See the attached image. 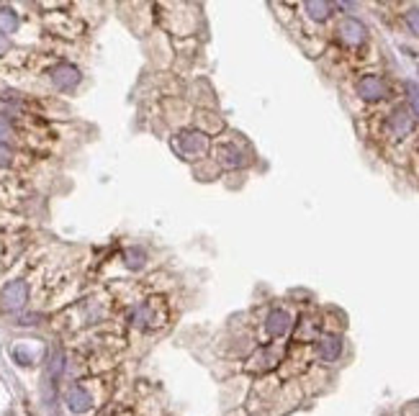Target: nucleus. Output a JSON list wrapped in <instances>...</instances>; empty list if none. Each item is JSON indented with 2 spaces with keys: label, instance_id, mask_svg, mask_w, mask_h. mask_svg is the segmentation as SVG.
I'll list each match as a JSON object with an SVG mask.
<instances>
[{
  "label": "nucleus",
  "instance_id": "1",
  "mask_svg": "<svg viewBox=\"0 0 419 416\" xmlns=\"http://www.w3.org/2000/svg\"><path fill=\"white\" fill-rule=\"evenodd\" d=\"M386 126L393 139H404V136L412 134L414 126H417V116L409 111V106H399V108H393V113H388Z\"/></svg>",
  "mask_w": 419,
  "mask_h": 416
},
{
  "label": "nucleus",
  "instance_id": "2",
  "mask_svg": "<svg viewBox=\"0 0 419 416\" xmlns=\"http://www.w3.org/2000/svg\"><path fill=\"white\" fill-rule=\"evenodd\" d=\"M358 96L368 103L383 101L388 96V85L380 75H365L358 80Z\"/></svg>",
  "mask_w": 419,
  "mask_h": 416
},
{
  "label": "nucleus",
  "instance_id": "3",
  "mask_svg": "<svg viewBox=\"0 0 419 416\" xmlns=\"http://www.w3.org/2000/svg\"><path fill=\"white\" fill-rule=\"evenodd\" d=\"M26 298H29V290H26V283L24 280L8 283L6 288H3V293H0L3 308H8V311H19V308L26 303Z\"/></svg>",
  "mask_w": 419,
  "mask_h": 416
},
{
  "label": "nucleus",
  "instance_id": "4",
  "mask_svg": "<svg viewBox=\"0 0 419 416\" xmlns=\"http://www.w3.org/2000/svg\"><path fill=\"white\" fill-rule=\"evenodd\" d=\"M340 39L348 46H360L368 39V29L363 26V21L358 19H345L340 24Z\"/></svg>",
  "mask_w": 419,
  "mask_h": 416
},
{
  "label": "nucleus",
  "instance_id": "5",
  "mask_svg": "<svg viewBox=\"0 0 419 416\" xmlns=\"http://www.w3.org/2000/svg\"><path fill=\"white\" fill-rule=\"evenodd\" d=\"M65 404L72 414H88V411L93 409V398L83 385H72V388H67V393H65Z\"/></svg>",
  "mask_w": 419,
  "mask_h": 416
},
{
  "label": "nucleus",
  "instance_id": "6",
  "mask_svg": "<svg viewBox=\"0 0 419 416\" xmlns=\"http://www.w3.org/2000/svg\"><path fill=\"white\" fill-rule=\"evenodd\" d=\"M342 347H345L342 337L329 334V337H322V340H319V345H316V355H319V360H322L324 365H329V362H337V360H340Z\"/></svg>",
  "mask_w": 419,
  "mask_h": 416
},
{
  "label": "nucleus",
  "instance_id": "7",
  "mask_svg": "<svg viewBox=\"0 0 419 416\" xmlns=\"http://www.w3.org/2000/svg\"><path fill=\"white\" fill-rule=\"evenodd\" d=\"M49 75H52V83L62 90H70L80 83V70L78 67H72V64H57Z\"/></svg>",
  "mask_w": 419,
  "mask_h": 416
},
{
  "label": "nucleus",
  "instance_id": "8",
  "mask_svg": "<svg viewBox=\"0 0 419 416\" xmlns=\"http://www.w3.org/2000/svg\"><path fill=\"white\" fill-rule=\"evenodd\" d=\"M16 26H19V16H16L11 8H3V11H0V31H3V34H14Z\"/></svg>",
  "mask_w": 419,
  "mask_h": 416
},
{
  "label": "nucleus",
  "instance_id": "9",
  "mask_svg": "<svg viewBox=\"0 0 419 416\" xmlns=\"http://www.w3.org/2000/svg\"><path fill=\"white\" fill-rule=\"evenodd\" d=\"M332 8L335 6H329V3H306V11L314 21H327L332 16Z\"/></svg>",
  "mask_w": 419,
  "mask_h": 416
},
{
  "label": "nucleus",
  "instance_id": "10",
  "mask_svg": "<svg viewBox=\"0 0 419 416\" xmlns=\"http://www.w3.org/2000/svg\"><path fill=\"white\" fill-rule=\"evenodd\" d=\"M62 367H65V355H62V350H54L52 362H49V375H52V378L57 380V378H59V372H62Z\"/></svg>",
  "mask_w": 419,
  "mask_h": 416
},
{
  "label": "nucleus",
  "instance_id": "11",
  "mask_svg": "<svg viewBox=\"0 0 419 416\" xmlns=\"http://www.w3.org/2000/svg\"><path fill=\"white\" fill-rule=\"evenodd\" d=\"M409 111L419 116V88L414 83H409Z\"/></svg>",
  "mask_w": 419,
  "mask_h": 416
},
{
  "label": "nucleus",
  "instance_id": "12",
  "mask_svg": "<svg viewBox=\"0 0 419 416\" xmlns=\"http://www.w3.org/2000/svg\"><path fill=\"white\" fill-rule=\"evenodd\" d=\"M406 26H409V31H412L414 36H419V11L417 8H412V11L406 13Z\"/></svg>",
  "mask_w": 419,
  "mask_h": 416
},
{
  "label": "nucleus",
  "instance_id": "13",
  "mask_svg": "<svg viewBox=\"0 0 419 416\" xmlns=\"http://www.w3.org/2000/svg\"><path fill=\"white\" fill-rule=\"evenodd\" d=\"M11 134H14V131H11V123H8L6 118L0 116V139H8Z\"/></svg>",
  "mask_w": 419,
  "mask_h": 416
},
{
  "label": "nucleus",
  "instance_id": "14",
  "mask_svg": "<svg viewBox=\"0 0 419 416\" xmlns=\"http://www.w3.org/2000/svg\"><path fill=\"white\" fill-rule=\"evenodd\" d=\"M6 165H11V149L0 144V167H6Z\"/></svg>",
  "mask_w": 419,
  "mask_h": 416
}]
</instances>
